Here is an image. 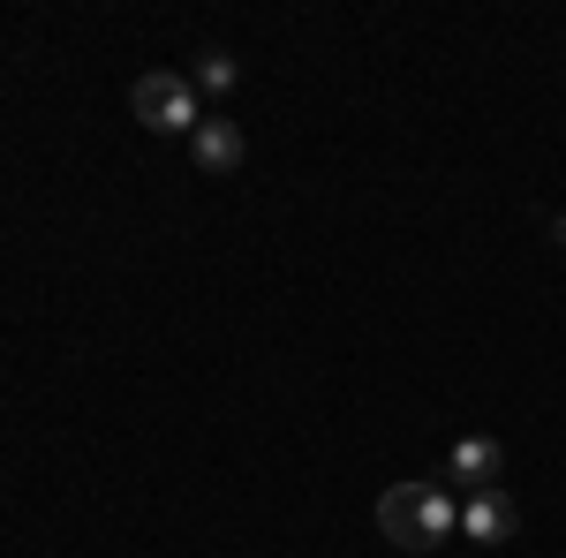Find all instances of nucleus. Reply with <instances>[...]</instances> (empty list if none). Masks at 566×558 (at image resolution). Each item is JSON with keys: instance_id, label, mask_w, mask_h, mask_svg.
Segmentation results:
<instances>
[{"instance_id": "obj_1", "label": "nucleus", "mask_w": 566, "mask_h": 558, "mask_svg": "<svg viewBox=\"0 0 566 558\" xmlns=\"http://www.w3.org/2000/svg\"><path fill=\"white\" fill-rule=\"evenodd\" d=\"M378 528L400 551H431V544H446L461 528V506H453L446 475H408V483H392L386 498H378Z\"/></svg>"}, {"instance_id": "obj_2", "label": "nucleus", "mask_w": 566, "mask_h": 558, "mask_svg": "<svg viewBox=\"0 0 566 558\" xmlns=\"http://www.w3.org/2000/svg\"><path fill=\"white\" fill-rule=\"evenodd\" d=\"M136 122L159 136H197V91H189V76H144V84L129 91Z\"/></svg>"}, {"instance_id": "obj_3", "label": "nucleus", "mask_w": 566, "mask_h": 558, "mask_svg": "<svg viewBox=\"0 0 566 558\" xmlns=\"http://www.w3.org/2000/svg\"><path fill=\"white\" fill-rule=\"evenodd\" d=\"M446 483L499 491V483H506V445H499V438H461V445H453V461H446Z\"/></svg>"}, {"instance_id": "obj_4", "label": "nucleus", "mask_w": 566, "mask_h": 558, "mask_svg": "<svg viewBox=\"0 0 566 558\" xmlns=\"http://www.w3.org/2000/svg\"><path fill=\"white\" fill-rule=\"evenodd\" d=\"M461 528H469L476 544H514L522 514H514V498H506V491H469V506H461Z\"/></svg>"}, {"instance_id": "obj_5", "label": "nucleus", "mask_w": 566, "mask_h": 558, "mask_svg": "<svg viewBox=\"0 0 566 558\" xmlns=\"http://www.w3.org/2000/svg\"><path fill=\"white\" fill-rule=\"evenodd\" d=\"M189 159H197L205 173H234V167H242V129H234L227 114L197 122V136H189Z\"/></svg>"}, {"instance_id": "obj_6", "label": "nucleus", "mask_w": 566, "mask_h": 558, "mask_svg": "<svg viewBox=\"0 0 566 558\" xmlns=\"http://www.w3.org/2000/svg\"><path fill=\"white\" fill-rule=\"evenodd\" d=\"M234 76H242V69H234L219 45H212V53H197V84H205V91H234Z\"/></svg>"}]
</instances>
